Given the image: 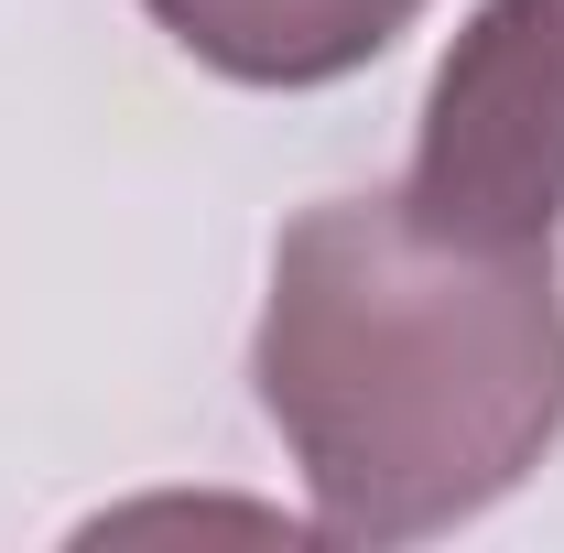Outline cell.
I'll use <instances>...</instances> for the list:
<instances>
[{
  "label": "cell",
  "mask_w": 564,
  "mask_h": 553,
  "mask_svg": "<svg viewBox=\"0 0 564 553\" xmlns=\"http://www.w3.org/2000/svg\"><path fill=\"white\" fill-rule=\"evenodd\" d=\"M402 207L489 250H532L564 228V0L467 11L423 87Z\"/></svg>",
  "instance_id": "obj_2"
},
{
  "label": "cell",
  "mask_w": 564,
  "mask_h": 553,
  "mask_svg": "<svg viewBox=\"0 0 564 553\" xmlns=\"http://www.w3.org/2000/svg\"><path fill=\"white\" fill-rule=\"evenodd\" d=\"M228 87H337L413 33L423 0H141Z\"/></svg>",
  "instance_id": "obj_3"
},
{
  "label": "cell",
  "mask_w": 564,
  "mask_h": 553,
  "mask_svg": "<svg viewBox=\"0 0 564 553\" xmlns=\"http://www.w3.org/2000/svg\"><path fill=\"white\" fill-rule=\"evenodd\" d=\"M250 380L326 543H434L564 434L554 239L489 250L391 196H315L272 239Z\"/></svg>",
  "instance_id": "obj_1"
}]
</instances>
